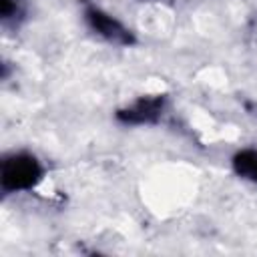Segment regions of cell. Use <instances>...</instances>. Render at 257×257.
<instances>
[{"label":"cell","mask_w":257,"mask_h":257,"mask_svg":"<svg viewBox=\"0 0 257 257\" xmlns=\"http://www.w3.org/2000/svg\"><path fill=\"white\" fill-rule=\"evenodd\" d=\"M42 179V165L30 153H10L0 165V187L4 193L30 191Z\"/></svg>","instance_id":"cell-1"},{"label":"cell","mask_w":257,"mask_h":257,"mask_svg":"<svg viewBox=\"0 0 257 257\" xmlns=\"http://www.w3.org/2000/svg\"><path fill=\"white\" fill-rule=\"evenodd\" d=\"M84 18H86L88 26H90L98 36H102L104 40L114 42V44H131V42H133L131 30H128L122 22H118L114 16H110L108 12H104V10L92 6V8H86Z\"/></svg>","instance_id":"cell-2"},{"label":"cell","mask_w":257,"mask_h":257,"mask_svg":"<svg viewBox=\"0 0 257 257\" xmlns=\"http://www.w3.org/2000/svg\"><path fill=\"white\" fill-rule=\"evenodd\" d=\"M163 106H165L163 96H143L133 104H128L126 108L118 110L116 116L124 124H151L161 116Z\"/></svg>","instance_id":"cell-3"},{"label":"cell","mask_w":257,"mask_h":257,"mask_svg":"<svg viewBox=\"0 0 257 257\" xmlns=\"http://www.w3.org/2000/svg\"><path fill=\"white\" fill-rule=\"evenodd\" d=\"M235 173L243 179H249L257 183V151L255 149H243L233 157Z\"/></svg>","instance_id":"cell-4"},{"label":"cell","mask_w":257,"mask_h":257,"mask_svg":"<svg viewBox=\"0 0 257 257\" xmlns=\"http://www.w3.org/2000/svg\"><path fill=\"white\" fill-rule=\"evenodd\" d=\"M18 14H22L20 0H2V18H4V20L16 18Z\"/></svg>","instance_id":"cell-5"}]
</instances>
